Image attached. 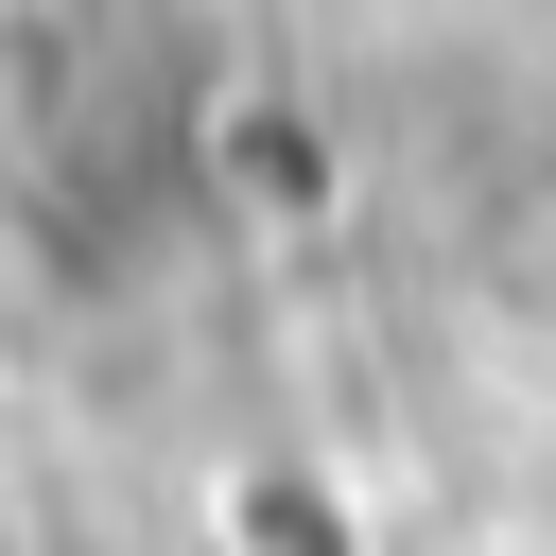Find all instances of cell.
<instances>
[{
  "label": "cell",
  "instance_id": "obj_1",
  "mask_svg": "<svg viewBox=\"0 0 556 556\" xmlns=\"http://www.w3.org/2000/svg\"><path fill=\"white\" fill-rule=\"evenodd\" d=\"M156 139V0H0V208L87 243Z\"/></svg>",
  "mask_w": 556,
  "mask_h": 556
}]
</instances>
